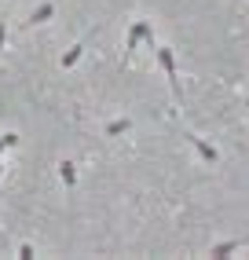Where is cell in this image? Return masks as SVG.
<instances>
[{"label": "cell", "instance_id": "52a82bcc", "mask_svg": "<svg viewBox=\"0 0 249 260\" xmlns=\"http://www.w3.org/2000/svg\"><path fill=\"white\" fill-rule=\"evenodd\" d=\"M132 128V121L129 117H121V121H110V125H106V140H117V136H124Z\"/></svg>", "mask_w": 249, "mask_h": 260}, {"label": "cell", "instance_id": "7c38bea8", "mask_svg": "<svg viewBox=\"0 0 249 260\" xmlns=\"http://www.w3.org/2000/svg\"><path fill=\"white\" fill-rule=\"evenodd\" d=\"M0 176H4V161H0Z\"/></svg>", "mask_w": 249, "mask_h": 260}, {"label": "cell", "instance_id": "30bf717a", "mask_svg": "<svg viewBox=\"0 0 249 260\" xmlns=\"http://www.w3.org/2000/svg\"><path fill=\"white\" fill-rule=\"evenodd\" d=\"M19 256H22V260H33L37 253H33V246H29V242H22V246H19Z\"/></svg>", "mask_w": 249, "mask_h": 260}, {"label": "cell", "instance_id": "3957f363", "mask_svg": "<svg viewBox=\"0 0 249 260\" xmlns=\"http://www.w3.org/2000/svg\"><path fill=\"white\" fill-rule=\"evenodd\" d=\"M187 143H191L194 150H198V158H202V161H209V165H216V161H220V150L212 147V143H205L202 136H194V132H187Z\"/></svg>", "mask_w": 249, "mask_h": 260}, {"label": "cell", "instance_id": "8fae6325", "mask_svg": "<svg viewBox=\"0 0 249 260\" xmlns=\"http://www.w3.org/2000/svg\"><path fill=\"white\" fill-rule=\"evenodd\" d=\"M4 41H8V22H0V51H4Z\"/></svg>", "mask_w": 249, "mask_h": 260}, {"label": "cell", "instance_id": "8992f818", "mask_svg": "<svg viewBox=\"0 0 249 260\" xmlns=\"http://www.w3.org/2000/svg\"><path fill=\"white\" fill-rule=\"evenodd\" d=\"M59 180H63L66 190H70V187L77 183V165H74V161H59Z\"/></svg>", "mask_w": 249, "mask_h": 260}, {"label": "cell", "instance_id": "277c9868", "mask_svg": "<svg viewBox=\"0 0 249 260\" xmlns=\"http://www.w3.org/2000/svg\"><path fill=\"white\" fill-rule=\"evenodd\" d=\"M51 15H55V4L51 0H44V4L37 8V11H29V19H26V26H41V22H48Z\"/></svg>", "mask_w": 249, "mask_h": 260}, {"label": "cell", "instance_id": "5b68a950", "mask_svg": "<svg viewBox=\"0 0 249 260\" xmlns=\"http://www.w3.org/2000/svg\"><path fill=\"white\" fill-rule=\"evenodd\" d=\"M81 55H84V41H77L74 48H70L66 55L59 59V66H63V70H70V66H77V59H81Z\"/></svg>", "mask_w": 249, "mask_h": 260}, {"label": "cell", "instance_id": "6da1fadb", "mask_svg": "<svg viewBox=\"0 0 249 260\" xmlns=\"http://www.w3.org/2000/svg\"><path fill=\"white\" fill-rule=\"evenodd\" d=\"M158 62H162V70H165V77H169L172 99L183 103V84H180V74H176V55H172V48H158Z\"/></svg>", "mask_w": 249, "mask_h": 260}, {"label": "cell", "instance_id": "7a4b0ae2", "mask_svg": "<svg viewBox=\"0 0 249 260\" xmlns=\"http://www.w3.org/2000/svg\"><path fill=\"white\" fill-rule=\"evenodd\" d=\"M139 44L154 48V33H150V22H132V29H129V44H124V62H129V59L136 55V48H139Z\"/></svg>", "mask_w": 249, "mask_h": 260}, {"label": "cell", "instance_id": "ba28073f", "mask_svg": "<svg viewBox=\"0 0 249 260\" xmlns=\"http://www.w3.org/2000/svg\"><path fill=\"white\" fill-rule=\"evenodd\" d=\"M245 246L242 238H235V242H220V246H212V256H231V253H238Z\"/></svg>", "mask_w": 249, "mask_h": 260}, {"label": "cell", "instance_id": "9c48e42d", "mask_svg": "<svg viewBox=\"0 0 249 260\" xmlns=\"http://www.w3.org/2000/svg\"><path fill=\"white\" fill-rule=\"evenodd\" d=\"M11 147H19V136H15V132L0 136V150H11Z\"/></svg>", "mask_w": 249, "mask_h": 260}, {"label": "cell", "instance_id": "4fadbf2b", "mask_svg": "<svg viewBox=\"0 0 249 260\" xmlns=\"http://www.w3.org/2000/svg\"><path fill=\"white\" fill-rule=\"evenodd\" d=\"M245 110H249V99H245Z\"/></svg>", "mask_w": 249, "mask_h": 260}]
</instances>
